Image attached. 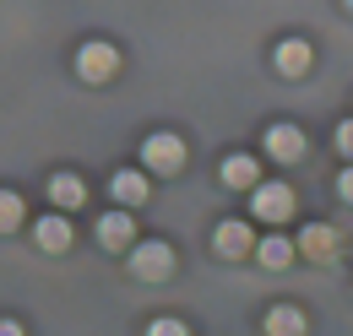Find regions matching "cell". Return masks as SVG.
<instances>
[{"instance_id":"6da1fadb","label":"cell","mask_w":353,"mask_h":336,"mask_svg":"<svg viewBox=\"0 0 353 336\" xmlns=\"http://www.w3.org/2000/svg\"><path fill=\"white\" fill-rule=\"evenodd\" d=\"M141 163L152 168V174H179V168H185V141H179L174 130H158V136H147V147H141Z\"/></svg>"},{"instance_id":"7a4b0ae2","label":"cell","mask_w":353,"mask_h":336,"mask_svg":"<svg viewBox=\"0 0 353 336\" xmlns=\"http://www.w3.org/2000/svg\"><path fill=\"white\" fill-rule=\"evenodd\" d=\"M131 271L141 282H163L169 271H174V250L163 244V239H152V244H136L131 250Z\"/></svg>"},{"instance_id":"3957f363","label":"cell","mask_w":353,"mask_h":336,"mask_svg":"<svg viewBox=\"0 0 353 336\" xmlns=\"http://www.w3.org/2000/svg\"><path fill=\"white\" fill-rule=\"evenodd\" d=\"M250 207L266 222H283V217H294V190L288 185H250Z\"/></svg>"},{"instance_id":"277c9868","label":"cell","mask_w":353,"mask_h":336,"mask_svg":"<svg viewBox=\"0 0 353 336\" xmlns=\"http://www.w3.org/2000/svg\"><path fill=\"white\" fill-rule=\"evenodd\" d=\"M77 71H82V82H109V76L120 71V54H114V43H82V54H77Z\"/></svg>"},{"instance_id":"5b68a950","label":"cell","mask_w":353,"mask_h":336,"mask_svg":"<svg viewBox=\"0 0 353 336\" xmlns=\"http://www.w3.org/2000/svg\"><path fill=\"white\" fill-rule=\"evenodd\" d=\"M305 130L299 125H272L266 130V152H272V158H277V163H299V158H305Z\"/></svg>"},{"instance_id":"8992f818","label":"cell","mask_w":353,"mask_h":336,"mask_svg":"<svg viewBox=\"0 0 353 336\" xmlns=\"http://www.w3.org/2000/svg\"><path fill=\"white\" fill-rule=\"evenodd\" d=\"M310 60H315V49H310L305 39H283L277 43V71H283V76H305Z\"/></svg>"},{"instance_id":"52a82bcc","label":"cell","mask_w":353,"mask_h":336,"mask_svg":"<svg viewBox=\"0 0 353 336\" xmlns=\"http://www.w3.org/2000/svg\"><path fill=\"white\" fill-rule=\"evenodd\" d=\"M250 244H256V239H250V228H245V222H223L218 233H212V250H218V255H228V260L250 255Z\"/></svg>"},{"instance_id":"ba28073f","label":"cell","mask_w":353,"mask_h":336,"mask_svg":"<svg viewBox=\"0 0 353 336\" xmlns=\"http://www.w3.org/2000/svg\"><path fill=\"white\" fill-rule=\"evenodd\" d=\"M98 239H103L109 250H125V244L136 239V217H125V211H114V217H103V222H98Z\"/></svg>"},{"instance_id":"9c48e42d","label":"cell","mask_w":353,"mask_h":336,"mask_svg":"<svg viewBox=\"0 0 353 336\" xmlns=\"http://www.w3.org/2000/svg\"><path fill=\"white\" fill-rule=\"evenodd\" d=\"M256 174H261L256 158H245V152H239V158H228V163H223V185H228V190H250V185H256Z\"/></svg>"},{"instance_id":"30bf717a","label":"cell","mask_w":353,"mask_h":336,"mask_svg":"<svg viewBox=\"0 0 353 336\" xmlns=\"http://www.w3.org/2000/svg\"><path fill=\"white\" fill-rule=\"evenodd\" d=\"M109 190H114V201H120V207H141V201H147V179L131 174V168H125V174H114V185H109Z\"/></svg>"},{"instance_id":"8fae6325","label":"cell","mask_w":353,"mask_h":336,"mask_svg":"<svg viewBox=\"0 0 353 336\" xmlns=\"http://www.w3.org/2000/svg\"><path fill=\"white\" fill-rule=\"evenodd\" d=\"M33 239H39V250H65V244H71V222H65V217H44V222L33 228Z\"/></svg>"},{"instance_id":"7c38bea8","label":"cell","mask_w":353,"mask_h":336,"mask_svg":"<svg viewBox=\"0 0 353 336\" xmlns=\"http://www.w3.org/2000/svg\"><path fill=\"white\" fill-rule=\"evenodd\" d=\"M49 196H54V207H82V201H88V185H82V179H77V174H60V179H54V185H49Z\"/></svg>"},{"instance_id":"4fadbf2b","label":"cell","mask_w":353,"mask_h":336,"mask_svg":"<svg viewBox=\"0 0 353 336\" xmlns=\"http://www.w3.org/2000/svg\"><path fill=\"white\" fill-rule=\"evenodd\" d=\"M288 260H294V244H288L283 233H272V239H261V266H266V271H283Z\"/></svg>"},{"instance_id":"5bb4252c","label":"cell","mask_w":353,"mask_h":336,"mask_svg":"<svg viewBox=\"0 0 353 336\" xmlns=\"http://www.w3.org/2000/svg\"><path fill=\"white\" fill-rule=\"evenodd\" d=\"M332 250H337V233H332V228H305V255L310 260H332Z\"/></svg>"},{"instance_id":"9a60e30c","label":"cell","mask_w":353,"mask_h":336,"mask_svg":"<svg viewBox=\"0 0 353 336\" xmlns=\"http://www.w3.org/2000/svg\"><path fill=\"white\" fill-rule=\"evenodd\" d=\"M266 331H277V336L305 331V315H299V309H272V315H266Z\"/></svg>"},{"instance_id":"2e32d148","label":"cell","mask_w":353,"mask_h":336,"mask_svg":"<svg viewBox=\"0 0 353 336\" xmlns=\"http://www.w3.org/2000/svg\"><path fill=\"white\" fill-rule=\"evenodd\" d=\"M22 222V196L17 190H0V233H11Z\"/></svg>"},{"instance_id":"e0dca14e","label":"cell","mask_w":353,"mask_h":336,"mask_svg":"<svg viewBox=\"0 0 353 336\" xmlns=\"http://www.w3.org/2000/svg\"><path fill=\"white\" fill-rule=\"evenodd\" d=\"M337 152H343V158H353V120H343V125H337Z\"/></svg>"},{"instance_id":"ac0fdd59","label":"cell","mask_w":353,"mask_h":336,"mask_svg":"<svg viewBox=\"0 0 353 336\" xmlns=\"http://www.w3.org/2000/svg\"><path fill=\"white\" fill-rule=\"evenodd\" d=\"M152 336H185V326L179 320H152Z\"/></svg>"},{"instance_id":"d6986e66","label":"cell","mask_w":353,"mask_h":336,"mask_svg":"<svg viewBox=\"0 0 353 336\" xmlns=\"http://www.w3.org/2000/svg\"><path fill=\"white\" fill-rule=\"evenodd\" d=\"M337 190H343V201H348V207H353V168H348V174H343V179H337Z\"/></svg>"},{"instance_id":"ffe728a7","label":"cell","mask_w":353,"mask_h":336,"mask_svg":"<svg viewBox=\"0 0 353 336\" xmlns=\"http://www.w3.org/2000/svg\"><path fill=\"white\" fill-rule=\"evenodd\" d=\"M343 6H348V11H353V0H343Z\"/></svg>"}]
</instances>
